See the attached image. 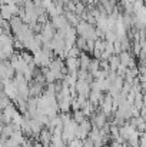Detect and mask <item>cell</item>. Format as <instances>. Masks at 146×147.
Listing matches in <instances>:
<instances>
[{
	"label": "cell",
	"instance_id": "obj_1",
	"mask_svg": "<svg viewBox=\"0 0 146 147\" xmlns=\"http://www.w3.org/2000/svg\"><path fill=\"white\" fill-rule=\"evenodd\" d=\"M89 120H90V123H92V129H97V130L103 129V127L109 123L107 116H106L105 113H102L100 110H96V111L89 117Z\"/></svg>",
	"mask_w": 146,
	"mask_h": 147
},
{
	"label": "cell",
	"instance_id": "obj_2",
	"mask_svg": "<svg viewBox=\"0 0 146 147\" xmlns=\"http://www.w3.org/2000/svg\"><path fill=\"white\" fill-rule=\"evenodd\" d=\"M90 130H92V123H90V120H89V119H86L85 121H82V123L77 126L76 137H77V139H80V140H85V139H88V136H89Z\"/></svg>",
	"mask_w": 146,
	"mask_h": 147
},
{
	"label": "cell",
	"instance_id": "obj_3",
	"mask_svg": "<svg viewBox=\"0 0 146 147\" xmlns=\"http://www.w3.org/2000/svg\"><path fill=\"white\" fill-rule=\"evenodd\" d=\"M75 89H76L77 96H85V97H89V94H90V92H92V86H90V83L83 82V80H77Z\"/></svg>",
	"mask_w": 146,
	"mask_h": 147
},
{
	"label": "cell",
	"instance_id": "obj_4",
	"mask_svg": "<svg viewBox=\"0 0 146 147\" xmlns=\"http://www.w3.org/2000/svg\"><path fill=\"white\" fill-rule=\"evenodd\" d=\"M119 60H120V64L125 66V67H128V69L136 66V63H135V57H133V54L129 53V51H122V53L119 54Z\"/></svg>",
	"mask_w": 146,
	"mask_h": 147
},
{
	"label": "cell",
	"instance_id": "obj_5",
	"mask_svg": "<svg viewBox=\"0 0 146 147\" xmlns=\"http://www.w3.org/2000/svg\"><path fill=\"white\" fill-rule=\"evenodd\" d=\"M65 66H66V70L67 73H77L80 70V64H79V59L76 57H66L65 59Z\"/></svg>",
	"mask_w": 146,
	"mask_h": 147
},
{
	"label": "cell",
	"instance_id": "obj_6",
	"mask_svg": "<svg viewBox=\"0 0 146 147\" xmlns=\"http://www.w3.org/2000/svg\"><path fill=\"white\" fill-rule=\"evenodd\" d=\"M9 24H10V32H12V34H17L20 30H22V27H23V20L19 17V16H16V17H13L10 22H9Z\"/></svg>",
	"mask_w": 146,
	"mask_h": 147
},
{
	"label": "cell",
	"instance_id": "obj_7",
	"mask_svg": "<svg viewBox=\"0 0 146 147\" xmlns=\"http://www.w3.org/2000/svg\"><path fill=\"white\" fill-rule=\"evenodd\" d=\"M29 124H30V130H32L33 137H35V139H37V137H39V134H40V131L45 129V126H43L40 121H37L36 119H29Z\"/></svg>",
	"mask_w": 146,
	"mask_h": 147
},
{
	"label": "cell",
	"instance_id": "obj_8",
	"mask_svg": "<svg viewBox=\"0 0 146 147\" xmlns=\"http://www.w3.org/2000/svg\"><path fill=\"white\" fill-rule=\"evenodd\" d=\"M90 61H92V57L90 54L82 51V54L79 56V64H80V70H88L89 66H90Z\"/></svg>",
	"mask_w": 146,
	"mask_h": 147
},
{
	"label": "cell",
	"instance_id": "obj_9",
	"mask_svg": "<svg viewBox=\"0 0 146 147\" xmlns=\"http://www.w3.org/2000/svg\"><path fill=\"white\" fill-rule=\"evenodd\" d=\"M50 147H66V142L63 140L62 134H52Z\"/></svg>",
	"mask_w": 146,
	"mask_h": 147
},
{
	"label": "cell",
	"instance_id": "obj_10",
	"mask_svg": "<svg viewBox=\"0 0 146 147\" xmlns=\"http://www.w3.org/2000/svg\"><path fill=\"white\" fill-rule=\"evenodd\" d=\"M63 14H65V17L67 19V22H69V24H70V26L76 27V26L79 24L80 19H79V16H77L76 13H73V11H65Z\"/></svg>",
	"mask_w": 146,
	"mask_h": 147
},
{
	"label": "cell",
	"instance_id": "obj_11",
	"mask_svg": "<svg viewBox=\"0 0 146 147\" xmlns=\"http://www.w3.org/2000/svg\"><path fill=\"white\" fill-rule=\"evenodd\" d=\"M107 63H109L110 71H117V69H119V66H120V60H119V56H116V54L110 56V57H109V60H107Z\"/></svg>",
	"mask_w": 146,
	"mask_h": 147
},
{
	"label": "cell",
	"instance_id": "obj_12",
	"mask_svg": "<svg viewBox=\"0 0 146 147\" xmlns=\"http://www.w3.org/2000/svg\"><path fill=\"white\" fill-rule=\"evenodd\" d=\"M0 16L3 17L4 22H10V20L13 19V16H12V13H10L7 4H1V7H0Z\"/></svg>",
	"mask_w": 146,
	"mask_h": 147
},
{
	"label": "cell",
	"instance_id": "obj_13",
	"mask_svg": "<svg viewBox=\"0 0 146 147\" xmlns=\"http://www.w3.org/2000/svg\"><path fill=\"white\" fill-rule=\"evenodd\" d=\"M97 70H100V60L99 59H92V61H90V66H89V69H88V71L93 76L95 73H96Z\"/></svg>",
	"mask_w": 146,
	"mask_h": 147
},
{
	"label": "cell",
	"instance_id": "obj_14",
	"mask_svg": "<svg viewBox=\"0 0 146 147\" xmlns=\"http://www.w3.org/2000/svg\"><path fill=\"white\" fill-rule=\"evenodd\" d=\"M72 119L77 123V124H80L82 121H85L88 117L85 116V113H83V110H76V111H73V114H72Z\"/></svg>",
	"mask_w": 146,
	"mask_h": 147
},
{
	"label": "cell",
	"instance_id": "obj_15",
	"mask_svg": "<svg viewBox=\"0 0 146 147\" xmlns=\"http://www.w3.org/2000/svg\"><path fill=\"white\" fill-rule=\"evenodd\" d=\"M133 106L136 107V109H142L143 107V93L141 92V93H136V96H135V101H133Z\"/></svg>",
	"mask_w": 146,
	"mask_h": 147
},
{
	"label": "cell",
	"instance_id": "obj_16",
	"mask_svg": "<svg viewBox=\"0 0 146 147\" xmlns=\"http://www.w3.org/2000/svg\"><path fill=\"white\" fill-rule=\"evenodd\" d=\"M143 6H145V1H143V0H135V1H133V14L138 13Z\"/></svg>",
	"mask_w": 146,
	"mask_h": 147
},
{
	"label": "cell",
	"instance_id": "obj_17",
	"mask_svg": "<svg viewBox=\"0 0 146 147\" xmlns=\"http://www.w3.org/2000/svg\"><path fill=\"white\" fill-rule=\"evenodd\" d=\"M67 147H83V140L76 137V139H73L72 142L67 143Z\"/></svg>",
	"mask_w": 146,
	"mask_h": 147
},
{
	"label": "cell",
	"instance_id": "obj_18",
	"mask_svg": "<svg viewBox=\"0 0 146 147\" xmlns=\"http://www.w3.org/2000/svg\"><path fill=\"white\" fill-rule=\"evenodd\" d=\"M32 147H43V144L39 142V139H33V143H32Z\"/></svg>",
	"mask_w": 146,
	"mask_h": 147
},
{
	"label": "cell",
	"instance_id": "obj_19",
	"mask_svg": "<svg viewBox=\"0 0 146 147\" xmlns=\"http://www.w3.org/2000/svg\"><path fill=\"white\" fill-rule=\"evenodd\" d=\"M83 147H95V146H93V143L89 139H85L83 140Z\"/></svg>",
	"mask_w": 146,
	"mask_h": 147
},
{
	"label": "cell",
	"instance_id": "obj_20",
	"mask_svg": "<svg viewBox=\"0 0 146 147\" xmlns=\"http://www.w3.org/2000/svg\"><path fill=\"white\" fill-rule=\"evenodd\" d=\"M0 7H1V4H0Z\"/></svg>",
	"mask_w": 146,
	"mask_h": 147
},
{
	"label": "cell",
	"instance_id": "obj_21",
	"mask_svg": "<svg viewBox=\"0 0 146 147\" xmlns=\"http://www.w3.org/2000/svg\"><path fill=\"white\" fill-rule=\"evenodd\" d=\"M20 147H23V146H20Z\"/></svg>",
	"mask_w": 146,
	"mask_h": 147
}]
</instances>
